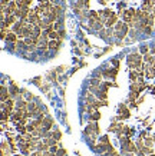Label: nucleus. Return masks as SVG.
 <instances>
[{
	"label": "nucleus",
	"mask_w": 155,
	"mask_h": 156,
	"mask_svg": "<svg viewBox=\"0 0 155 156\" xmlns=\"http://www.w3.org/2000/svg\"><path fill=\"white\" fill-rule=\"evenodd\" d=\"M124 25H125V23H122V22H118V23H116V26H115V29H116V31L122 30V29H124Z\"/></svg>",
	"instance_id": "nucleus-15"
},
{
	"label": "nucleus",
	"mask_w": 155,
	"mask_h": 156,
	"mask_svg": "<svg viewBox=\"0 0 155 156\" xmlns=\"http://www.w3.org/2000/svg\"><path fill=\"white\" fill-rule=\"evenodd\" d=\"M53 137H55V139H58V140H61V137H62V133L58 130V132H55V133H53Z\"/></svg>",
	"instance_id": "nucleus-16"
},
{
	"label": "nucleus",
	"mask_w": 155,
	"mask_h": 156,
	"mask_svg": "<svg viewBox=\"0 0 155 156\" xmlns=\"http://www.w3.org/2000/svg\"><path fill=\"white\" fill-rule=\"evenodd\" d=\"M65 34H66V31H65V30L59 31V42H62L63 39H65Z\"/></svg>",
	"instance_id": "nucleus-17"
},
{
	"label": "nucleus",
	"mask_w": 155,
	"mask_h": 156,
	"mask_svg": "<svg viewBox=\"0 0 155 156\" xmlns=\"http://www.w3.org/2000/svg\"><path fill=\"white\" fill-rule=\"evenodd\" d=\"M25 1H26V4H27V6H30V4H32V0H25Z\"/></svg>",
	"instance_id": "nucleus-21"
},
{
	"label": "nucleus",
	"mask_w": 155,
	"mask_h": 156,
	"mask_svg": "<svg viewBox=\"0 0 155 156\" xmlns=\"http://www.w3.org/2000/svg\"><path fill=\"white\" fill-rule=\"evenodd\" d=\"M42 125H43V129H45V130H49V129H52L53 120H52L50 118H47V119H45V120L42 122Z\"/></svg>",
	"instance_id": "nucleus-3"
},
{
	"label": "nucleus",
	"mask_w": 155,
	"mask_h": 156,
	"mask_svg": "<svg viewBox=\"0 0 155 156\" xmlns=\"http://www.w3.org/2000/svg\"><path fill=\"white\" fill-rule=\"evenodd\" d=\"M9 90H10V94H19V87H17L14 83L10 86V89H9Z\"/></svg>",
	"instance_id": "nucleus-9"
},
{
	"label": "nucleus",
	"mask_w": 155,
	"mask_h": 156,
	"mask_svg": "<svg viewBox=\"0 0 155 156\" xmlns=\"http://www.w3.org/2000/svg\"><path fill=\"white\" fill-rule=\"evenodd\" d=\"M56 156H66V150L63 148H59V150L56 152Z\"/></svg>",
	"instance_id": "nucleus-14"
},
{
	"label": "nucleus",
	"mask_w": 155,
	"mask_h": 156,
	"mask_svg": "<svg viewBox=\"0 0 155 156\" xmlns=\"http://www.w3.org/2000/svg\"><path fill=\"white\" fill-rule=\"evenodd\" d=\"M152 14L155 16V6H154V9H152Z\"/></svg>",
	"instance_id": "nucleus-24"
},
{
	"label": "nucleus",
	"mask_w": 155,
	"mask_h": 156,
	"mask_svg": "<svg viewBox=\"0 0 155 156\" xmlns=\"http://www.w3.org/2000/svg\"><path fill=\"white\" fill-rule=\"evenodd\" d=\"M116 20H118V16H116V14H112L111 17H108V20H106V26H108V27L114 26V25L116 23Z\"/></svg>",
	"instance_id": "nucleus-4"
},
{
	"label": "nucleus",
	"mask_w": 155,
	"mask_h": 156,
	"mask_svg": "<svg viewBox=\"0 0 155 156\" xmlns=\"http://www.w3.org/2000/svg\"><path fill=\"white\" fill-rule=\"evenodd\" d=\"M148 156H155V153H152V155H148Z\"/></svg>",
	"instance_id": "nucleus-26"
},
{
	"label": "nucleus",
	"mask_w": 155,
	"mask_h": 156,
	"mask_svg": "<svg viewBox=\"0 0 155 156\" xmlns=\"http://www.w3.org/2000/svg\"><path fill=\"white\" fill-rule=\"evenodd\" d=\"M99 96H101V99H103V100H105V99L108 97V94H106V90H103V92H101V94H99Z\"/></svg>",
	"instance_id": "nucleus-19"
},
{
	"label": "nucleus",
	"mask_w": 155,
	"mask_h": 156,
	"mask_svg": "<svg viewBox=\"0 0 155 156\" xmlns=\"http://www.w3.org/2000/svg\"><path fill=\"white\" fill-rule=\"evenodd\" d=\"M154 143H155L154 137H147V139H145V146H149V148H151Z\"/></svg>",
	"instance_id": "nucleus-11"
},
{
	"label": "nucleus",
	"mask_w": 155,
	"mask_h": 156,
	"mask_svg": "<svg viewBox=\"0 0 155 156\" xmlns=\"http://www.w3.org/2000/svg\"><path fill=\"white\" fill-rule=\"evenodd\" d=\"M139 52H141L142 55H147V53L149 52V47H148L147 44H144V46H141V49H139Z\"/></svg>",
	"instance_id": "nucleus-12"
},
{
	"label": "nucleus",
	"mask_w": 155,
	"mask_h": 156,
	"mask_svg": "<svg viewBox=\"0 0 155 156\" xmlns=\"http://www.w3.org/2000/svg\"><path fill=\"white\" fill-rule=\"evenodd\" d=\"M10 99V90L6 89V86H1V102H7Z\"/></svg>",
	"instance_id": "nucleus-2"
},
{
	"label": "nucleus",
	"mask_w": 155,
	"mask_h": 156,
	"mask_svg": "<svg viewBox=\"0 0 155 156\" xmlns=\"http://www.w3.org/2000/svg\"><path fill=\"white\" fill-rule=\"evenodd\" d=\"M115 156H121V155H118V153H116V155H115Z\"/></svg>",
	"instance_id": "nucleus-27"
},
{
	"label": "nucleus",
	"mask_w": 155,
	"mask_h": 156,
	"mask_svg": "<svg viewBox=\"0 0 155 156\" xmlns=\"http://www.w3.org/2000/svg\"><path fill=\"white\" fill-rule=\"evenodd\" d=\"M138 76H139V75H138L136 70H131V73H129V79H131L132 82H136V83H138Z\"/></svg>",
	"instance_id": "nucleus-8"
},
{
	"label": "nucleus",
	"mask_w": 155,
	"mask_h": 156,
	"mask_svg": "<svg viewBox=\"0 0 155 156\" xmlns=\"http://www.w3.org/2000/svg\"><path fill=\"white\" fill-rule=\"evenodd\" d=\"M109 148H111V143L109 145H106V143H99V145H96L93 149H95V152H98V153H101V155H103L106 150H109Z\"/></svg>",
	"instance_id": "nucleus-1"
},
{
	"label": "nucleus",
	"mask_w": 155,
	"mask_h": 156,
	"mask_svg": "<svg viewBox=\"0 0 155 156\" xmlns=\"http://www.w3.org/2000/svg\"><path fill=\"white\" fill-rule=\"evenodd\" d=\"M152 137H154V140H155V135H154V136H152Z\"/></svg>",
	"instance_id": "nucleus-28"
},
{
	"label": "nucleus",
	"mask_w": 155,
	"mask_h": 156,
	"mask_svg": "<svg viewBox=\"0 0 155 156\" xmlns=\"http://www.w3.org/2000/svg\"><path fill=\"white\" fill-rule=\"evenodd\" d=\"M59 43H61L59 40H53V39H52V40L49 42V49H52V50H58V49H59Z\"/></svg>",
	"instance_id": "nucleus-6"
},
{
	"label": "nucleus",
	"mask_w": 155,
	"mask_h": 156,
	"mask_svg": "<svg viewBox=\"0 0 155 156\" xmlns=\"http://www.w3.org/2000/svg\"><path fill=\"white\" fill-rule=\"evenodd\" d=\"M6 40H7V42H12V43H16V42H17V34H16L14 31H10V33L7 34V37H6Z\"/></svg>",
	"instance_id": "nucleus-5"
},
{
	"label": "nucleus",
	"mask_w": 155,
	"mask_h": 156,
	"mask_svg": "<svg viewBox=\"0 0 155 156\" xmlns=\"http://www.w3.org/2000/svg\"><path fill=\"white\" fill-rule=\"evenodd\" d=\"M151 7H152V3H151L149 0H145L144 4H142V10H144V12H149Z\"/></svg>",
	"instance_id": "nucleus-7"
},
{
	"label": "nucleus",
	"mask_w": 155,
	"mask_h": 156,
	"mask_svg": "<svg viewBox=\"0 0 155 156\" xmlns=\"http://www.w3.org/2000/svg\"><path fill=\"white\" fill-rule=\"evenodd\" d=\"M63 69H65L63 66H61V67H58V72H63Z\"/></svg>",
	"instance_id": "nucleus-22"
},
{
	"label": "nucleus",
	"mask_w": 155,
	"mask_h": 156,
	"mask_svg": "<svg viewBox=\"0 0 155 156\" xmlns=\"http://www.w3.org/2000/svg\"><path fill=\"white\" fill-rule=\"evenodd\" d=\"M134 155H135V153H126L125 156H134Z\"/></svg>",
	"instance_id": "nucleus-23"
},
{
	"label": "nucleus",
	"mask_w": 155,
	"mask_h": 156,
	"mask_svg": "<svg viewBox=\"0 0 155 156\" xmlns=\"http://www.w3.org/2000/svg\"><path fill=\"white\" fill-rule=\"evenodd\" d=\"M152 55H154V56H155V47H154V49H152Z\"/></svg>",
	"instance_id": "nucleus-25"
},
{
	"label": "nucleus",
	"mask_w": 155,
	"mask_h": 156,
	"mask_svg": "<svg viewBox=\"0 0 155 156\" xmlns=\"http://www.w3.org/2000/svg\"><path fill=\"white\" fill-rule=\"evenodd\" d=\"M102 143H106V145H109V140H108V136H102L101 139H99Z\"/></svg>",
	"instance_id": "nucleus-18"
},
{
	"label": "nucleus",
	"mask_w": 155,
	"mask_h": 156,
	"mask_svg": "<svg viewBox=\"0 0 155 156\" xmlns=\"http://www.w3.org/2000/svg\"><path fill=\"white\" fill-rule=\"evenodd\" d=\"M16 156H19V155H16ZM25 156H26V155H25Z\"/></svg>",
	"instance_id": "nucleus-29"
},
{
	"label": "nucleus",
	"mask_w": 155,
	"mask_h": 156,
	"mask_svg": "<svg viewBox=\"0 0 155 156\" xmlns=\"http://www.w3.org/2000/svg\"><path fill=\"white\" fill-rule=\"evenodd\" d=\"M112 63H114V64H115V66H116V67H118V64H119V62H118V60H116V59H112Z\"/></svg>",
	"instance_id": "nucleus-20"
},
{
	"label": "nucleus",
	"mask_w": 155,
	"mask_h": 156,
	"mask_svg": "<svg viewBox=\"0 0 155 156\" xmlns=\"http://www.w3.org/2000/svg\"><path fill=\"white\" fill-rule=\"evenodd\" d=\"M138 94H139V92H132V93L129 94V100L131 102H135V99L138 97Z\"/></svg>",
	"instance_id": "nucleus-13"
},
{
	"label": "nucleus",
	"mask_w": 155,
	"mask_h": 156,
	"mask_svg": "<svg viewBox=\"0 0 155 156\" xmlns=\"http://www.w3.org/2000/svg\"><path fill=\"white\" fill-rule=\"evenodd\" d=\"M99 119H101V113H99V112H93L92 116H91V120L95 122V120H99Z\"/></svg>",
	"instance_id": "nucleus-10"
}]
</instances>
